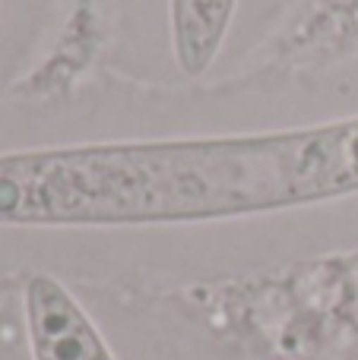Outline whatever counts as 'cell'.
<instances>
[{"label":"cell","instance_id":"cell-3","mask_svg":"<svg viewBox=\"0 0 358 360\" xmlns=\"http://www.w3.org/2000/svg\"><path fill=\"white\" fill-rule=\"evenodd\" d=\"M235 0H171V41L187 76H200L219 54Z\"/></svg>","mask_w":358,"mask_h":360},{"label":"cell","instance_id":"cell-1","mask_svg":"<svg viewBox=\"0 0 358 360\" xmlns=\"http://www.w3.org/2000/svg\"><path fill=\"white\" fill-rule=\"evenodd\" d=\"M358 193V117L283 133L0 152V228L264 215Z\"/></svg>","mask_w":358,"mask_h":360},{"label":"cell","instance_id":"cell-2","mask_svg":"<svg viewBox=\"0 0 358 360\" xmlns=\"http://www.w3.org/2000/svg\"><path fill=\"white\" fill-rule=\"evenodd\" d=\"M23 304L32 360H114L82 304L57 278L32 275Z\"/></svg>","mask_w":358,"mask_h":360}]
</instances>
